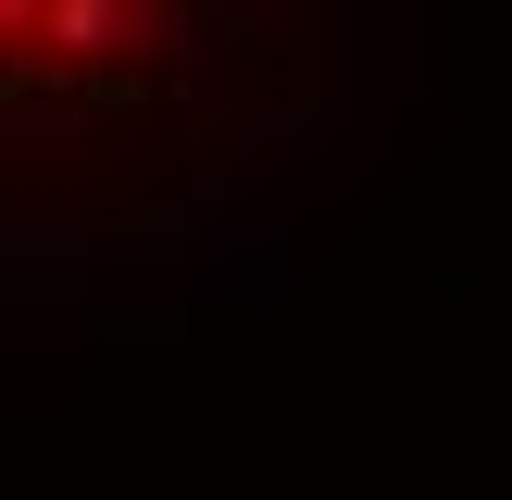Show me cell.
<instances>
[{
    "mask_svg": "<svg viewBox=\"0 0 512 500\" xmlns=\"http://www.w3.org/2000/svg\"><path fill=\"white\" fill-rule=\"evenodd\" d=\"M113 38H138L125 0H50V50H113Z\"/></svg>",
    "mask_w": 512,
    "mask_h": 500,
    "instance_id": "obj_1",
    "label": "cell"
}]
</instances>
